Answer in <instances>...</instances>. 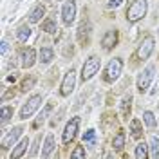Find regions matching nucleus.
Masks as SVG:
<instances>
[{
    "mask_svg": "<svg viewBox=\"0 0 159 159\" xmlns=\"http://www.w3.org/2000/svg\"><path fill=\"white\" fill-rule=\"evenodd\" d=\"M99 67H101V58H99L98 54L89 56V58L85 60L83 67H81V81L85 83V81H89L90 78H94V76L98 74Z\"/></svg>",
    "mask_w": 159,
    "mask_h": 159,
    "instance_id": "nucleus-2",
    "label": "nucleus"
},
{
    "mask_svg": "<svg viewBox=\"0 0 159 159\" xmlns=\"http://www.w3.org/2000/svg\"><path fill=\"white\" fill-rule=\"evenodd\" d=\"M76 0H65V4H63V7H61V20H63V24L65 25H70V24H74V20H76Z\"/></svg>",
    "mask_w": 159,
    "mask_h": 159,
    "instance_id": "nucleus-9",
    "label": "nucleus"
},
{
    "mask_svg": "<svg viewBox=\"0 0 159 159\" xmlns=\"http://www.w3.org/2000/svg\"><path fill=\"white\" fill-rule=\"evenodd\" d=\"M143 123H145L148 129H156V127H157V118H156V114L150 112V110H145V112H143Z\"/></svg>",
    "mask_w": 159,
    "mask_h": 159,
    "instance_id": "nucleus-23",
    "label": "nucleus"
},
{
    "mask_svg": "<svg viewBox=\"0 0 159 159\" xmlns=\"http://www.w3.org/2000/svg\"><path fill=\"white\" fill-rule=\"evenodd\" d=\"M51 112H52V105L49 103V105H45V107L42 109V112L38 114V118L34 119V123H33V127H34V129H38L40 125H42V123H43V121L47 119V116H49Z\"/></svg>",
    "mask_w": 159,
    "mask_h": 159,
    "instance_id": "nucleus-21",
    "label": "nucleus"
},
{
    "mask_svg": "<svg viewBox=\"0 0 159 159\" xmlns=\"http://www.w3.org/2000/svg\"><path fill=\"white\" fill-rule=\"evenodd\" d=\"M78 130H80V118H70V121L65 125V129H63V134H61V143L63 145H70L76 136H78Z\"/></svg>",
    "mask_w": 159,
    "mask_h": 159,
    "instance_id": "nucleus-7",
    "label": "nucleus"
},
{
    "mask_svg": "<svg viewBox=\"0 0 159 159\" xmlns=\"http://www.w3.org/2000/svg\"><path fill=\"white\" fill-rule=\"evenodd\" d=\"M94 141H96V130H94V129H89L85 134H83V143L94 145Z\"/></svg>",
    "mask_w": 159,
    "mask_h": 159,
    "instance_id": "nucleus-29",
    "label": "nucleus"
},
{
    "mask_svg": "<svg viewBox=\"0 0 159 159\" xmlns=\"http://www.w3.org/2000/svg\"><path fill=\"white\" fill-rule=\"evenodd\" d=\"M52 150H54V136H52V134H49V136L45 138L43 148H42V157H51Z\"/></svg>",
    "mask_w": 159,
    "mask_h": 159,
    "instance_id": "nucleus-19",
    "label": "nucleus"
},
{
    "mask_svg": "<svg viewBox=\"0 0 159 159\" xmlns=\"http://www.w3.org/2000/svg\"><path fill=\"white\" fill-rule=\"evenodd\" d=\"M34 83H36V76L29 74L27 78L22 80V83H20V90H22V92H27V90H31L33 87H34Z\"/></svg>",
    "mask_w": 159,
    "mask_h": 159,
    "instance_id": "nucleus-26",
    "label": "nucleus"
},
{
    "mask_svg": "<svg viewBox=\"0 0 159 159\" xmlns=\"http://www.w3.org/2000/svg\"><path fill=\"white\" fill-rule=\"evenodd\" d=\"M130 136L134 139H141L143 136V121L138 118H134L130 121Z\"/></svg>",
    "mask_w": 159,
    "mask_h": 159,
    "instance_id": "nucleus-16",
    "label": "nucleus"
},
{
    "mask_svg": "<svg viewBox=\"0 0 159 159\" xmlns=\"http://www.w3.org/2000/svg\"><path fill=\"white\" fill-rule=\"evenodd\" d=\"M147 11H148V2L147 0H134L129 6V9H127V22L136 24L139 20H143Z\"/></svg>",
    "mask_w": 159,
    "mask_h": 159,
    "instance_id": "nucleus-1",
    "label": "nucleus"
},
{
    "mask_svg": "<svg viewBox=\"0 0 159 159\" xmlns=\"http://www.w3.org/2000/svg\"><path fill=\"white\" fill-rule=\"evenodd\" d=\"M2 47H0V54L2 56H6V52H7V49H9V45H7V42L6 40H2V43H0Z\"/></svg>",
    "mask_w": 159,
    "mask_h": 159,
    "instance_id": "nucleus-32",
    "label": "nucleus"
},
{
    "mask_svg": "<svg viewBox=\"0 0 159 159\" xmlns=\"http://www.w3.org/2000/svg\"><path fill=\"white\" fill-rule=\"evenodd\" d=\"M154 76H156V65L150 63L148 67H145V69L141 70V74L138 76V90L139 92H147L148 90Z\"/></svg>",
    "mask_w": 159,
    "mask_h": 159,
    "instance_id": "nucleus-6",
    "label": "nucleus"
},
{
    "mask_svg": "<svg viewBox=\"0 0 159 159\" xmlns=\"http://www.w3.org/2000/svg\"><path fill=\"white\" fill-rule=\"evenodd\" d=\"M31 27L27 25V24H24V25H20L18 29H16V38L20 40V42H27V40L31 38Z\"/></svg>",
    "mask_w": 159,
    "mask_h": 159,
    "instance_id": "nucleus-24",
    "label": "nucleus"
},
{
    "mask_svg": "<svg viewBox=\"0 0 159 159\" xmlns=\"http://www.w3.org/2000/svg\"><path fill=\"white\" fill-rule=\"evenodd\" d=\"M85 156H87L85 147H76V148L70 152V157H81V159H85Z\"/></svg>",
    "mask_w": 159,
    "mask_h": 159,
    "instance_id": "nucleus-30",
    "label": "nucleus"
},
{
    "mask_svg": "<svg viewBox=\"0 0 159 159\" xmlns=\"http://www.w3.org/2000/svg\"><path fill=\"white\" fill-rule=\"evenodd\" d=\"M118 31L116 29H109L105 34H103V38H101V45H103V49L105 51H112L116 47V43H118Z\"/></svg>",
    "mask_w": 159,
    "mask_h": 159,
    "instance_id": "nucleus-11",
    "label": "nucleus"
},
{
    "mask_svg": "<svg viewBox=\"0 0 159 159\" xmlns=\"http://www.w3.org/2000/svg\"><path fill=\"white\" fill-rule=\"evenodd\" d=\"M43 15H45V7H43L42 4H38V6H36V7H33V11L29 13V22H31V24H38Z\"/></svg>",
    "mask_w": 159,
    "mask_h": 159,
    "instance_id": "nucleus-18",
    "label": "nucleus"
},
{
    "mask_svg": "<svg viewBox=\"0 0 159 159\" xmlns=\"http://www.w3.org/2000/svg\"><path fill=\"white\" fill-rule=\"evenodd\" d=\"M157 33H159V31H157Z\"/></svg>",
    "mask_w": 159,
    "mask_h": 159,
    "instance_id": "nucleus-35",
    "label": "nucleus"
},
{
    "mask_svg": "<svg viewBox=\"0 0 159 159\" xmlns=\"http://www.w3.org/2000/svg\"><path fill=\"white\" fill-rule=\"evenodd\" d=\"M52 60H54V51H52V47L51 45H43L38 52V61L42 65H47Z\"/></svg>",
    "mask_w": 159,
    "mask_h": 159,
    "instance_id": "nucleus-13",
    "label": "nucleus"
},
{
    "mask_svg": "<svg viewBox=\"0 0 159 159\" xmlns=\"http://www.w3.org/2000/svg\"><path fill=\"white\" fill-rule=\"evenodd\" d=\"M34 63H36V51L31 49V47L22 49V52H20V65H22V69H31Z\"/></svg>",
    "mask_w": 159,
    "mask_h": 159,
    "instance_id": "nucleus-10",
    "label": "nucleus"
},
{
    "mask_svg": "<svg viewBox=\"0 0 159 159\" xmlns=\"http://www.w3.org/2000/svg\"><path fill=\"white\" fill-rule=\"evenodd\" d=\"M27 147H29V139H27V138H24V139H22V141L18 143V145L15 147V148L11 150L9 157H11V159H18V157H22V156L25 154Z\"/></svg>",
    "mask_w": 159,
    "mask_h": 159,
    "instance_id": "nucleus-15",
    "label": "nucleus"
},
{
    "mask_svg": "<svg viewBox=\"0 0 159 159\" xmlns=\"http://www.w3.org/2000/svg\"><path fill=\"white\" fill-rule=\"evenodd\" d=\"M38 143H40V138L34 139V147L31 148V156H36V152H38Z\"/></svg>",
    "mask_w": 159,
    "mask_h": 159,
    "instance_id": "nucleus-33",
    "label": "nucleus"
},
{
    "mask_svg": "<svg viewBox=\"0 0 159 159\" xmlns=\"http://www.w3.org/2000/svg\"><path fill=\"white\" fill-rule=\"evenodd\" d=\"M43 2H52V0H43Z\"/></svg>",
    "mask_w": 159,
    "mask_h": 159,
    "instance_id": "nucleus-34",
    "label": "nucleus"
},
{
    "mask_svg": "<svg viewBox=\"0 0 159 159\" xmlns=\"http://www.w3.org/2000/svg\"><path fill=\"white\" fill-rule=\"evenodd\" d=\"M42 29L45 31V33H49V34H52V33H56V31H58V25H56V20L52 18V16H49V18H45L43 22H42Z\"/></svg>",
    "mask_w": 159,
    "mask_h": 159,
    "instance_id": "nucleus-25",
    "label": "nucleus"
},
{
    "mask_svg": "<svg viewBox=\"0 0 159 159\" xmlns=\"http://www.w3.org/2000/svg\"><path fill=\"white\" fill-rule=\"evenodd\" d=\"M121 72H123V60L116 56V58H112L109 63H107L103 80H105L107 83H114V81L121 76Z\"/></svg>",
    "mask_w": 159,
    "mask_h": 159,
    "instance_id": "nucleus-3",
    "label": "nucleus"
},
{
    "mask_svg": "<svg viewBox=\"0 0 159 159\" xmlns=\"http://www.w3.org/2000/svg\"><path fill=\"white\" fill-rule=\"evenodd\" d=\"M130 107H132V96H125L123 98V101H121V114L125 116V118H129L130 114Z\"/></svg>",
    "mask_w": 159,
    "mask_h": 159,
    "instance_id": "nucleus-28",
    "label": "nucleus"
},
{
    "mask_svg": "<svg viewBox=\"0 0 159 159\" xmlns=\"http://www.w3.org/2000/svg\"><path fill=\"white\" fill-rule=\"evenodd\" d=\"M13 114H15V109L11 107V105H2V109H0V123H2V127L4 125H7L13 118Z\"/></svg>",
    "mask_w": 159,
    "mask_h": 159,
    "instance_id": "nucleus-17",
    "label": "nucleus"
},
{
    "mask_svg": "<svg viewBox=\"0 0 159 159\" xmlns=\"http://www.w3.org/2000/svg\"><path fill=\"white\" fill-rule=\"evenodd\" d=\"M89 36H90V22L89 20H83L78 27V40L81 43H87Z\"/></svg>",
    "mask_w": 159,
    "mask_h": 159,
    "instance_id": "nucleus-14",
    "label": "nucleus"
},
{
    "mask_svg": "<svg viewBox=\"0 0 159 159\" xmlns=\"http://www.w3.org/2000/svg\"><path fill=\"white\" fill-rule=\"evenodd\" d=\"M112 148L116 150V152H121V150L125 148V132L123 130H119L118 134L112 138Z\"/></svg>",
    "mask_w": 159,
    "mask_h": 159,
    "instance_id": "nucleus-20",
    "label": "nucleus"
},
{
    "mask_svg": "<svg viewBox=\"0 0 159 159\" xmlns=\"http://www.w3.org/2000/svg\"><path fill=\"white\" fill-rule=\"evenodd\" d=\"M121 2H123V0H109V2H107V9H116V7L121 6Z\"/></svg>",
    "mask_w": 159,
    "mask_h": 159,
    "instance_id": "nucleus-31",
    "label": "nucleus"
},
{
    "mask_svg": "<svg viewBox=\"0 0 159 159\" xmlns=\"http://www.w3.org/2000/svg\"><path fill=\"white\" fill-rule=\"evenodd\" d=\"M74 87H76V70L70 69V70L65 72V76H63V80H61L60 94H61L63 98H67V96H70V92L74 90Z\"/></svg>",
    "mask_w": 159,
    "mask_h": 159,
    "instance_id": "nucleus-8",
    "label": "nucleus"
},
{
    "mask_svg": "<svg viewBox=\"0 0 159 159\" xmlns=\"http://www.w3.org/2000/svg\"><path fill=\"white\" fill-rule=\"evenodd\" d=\"M42 96L40 94H33L24 105H22V109H20V114H18V118L20 119H27V118H31L36 110L40 109V105H42Z\"/></svg>",
    "mask_w": 159,
    "mask_h": 159,
    "instance_id": "nucleus-4",
    "label": "nucleus"
},
{
    "mask_svg": "<svg viewBox=\"0 0 159 159\" xmlns=\"http://www.w3.org/2000/svg\"><path fill=\"white\" fill-rule=\"evenodd\" d=\"M148 148H150V157L152 159H157L159 157V138H154L150 139V145H148Z\"/></svg>",
    "mask_w": 159,
    "mask_h": 159,
    "instance_id": "nucleus-27",
    "label": "nucleus"
},
{
    "mask_svg": "<svg viewBox=\"0 0 159 159\" xmlns=\"http://www.w3.org/2000/svg\"><path fill=\"white\" fill-rule=\"evenodd\" d=\"M22 132H24V129H22V127H15L13 130H9V134L2 139V150L11 148V145H15V141L22 136Z\"/></svg>",
    "mask_w": 159,
    "mask_h": 159,
    "instance_id": "nucleus-12",
    "label": "nucleus"
},
{
    "mask_svg": "<svg viewBox=\"0 0 159 159\" xmlns=\"http://www.w3.org/2000/svg\"><path fill=\"white\" fill-rule=\"evenodd\" d=\"M154 47H156V38L152 36V34H147L145 38L141 40V43H139L138 51H136V56L138 60H148L152 56V52H154Z\"/></svg>",
    "mask_w": 159,
    "mask_h": 159,
    "instance_id": "nucleus-5",
    "label": "nucleus"
},
{
    "mask_svg": "<svg viewBox=\"0 0 159 159\" xmlns=\"http://www.w3.org/2000/svg\"><path fill=\"white\" fill-rule=\"evenodd\" d=\"M148 145L145 143V141H141V143H138V147H136V150H134V156L138 159H147L150 157V152H148Z\"/></svg>",
    "mask_w": 159,
    "mask_h": 159,
    "instance_id": "nucleus-22",
    "label": "nucleus"
}]
</instances>
